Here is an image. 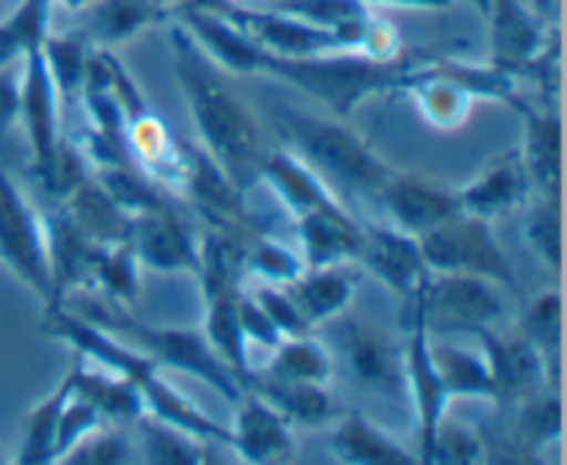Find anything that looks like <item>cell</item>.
Segmentation results:
<instances>
[{"label": "cell", "mask_w": 567, "mask_h": 465, "mask_svg": "<svg viewBox=\"0 0 567 465\" xmlns=\"http://www.w3.org/2000/svg\"><path fill=\"white\" fill-rule=\"evenodd\" d=\"M72 396V380L70 371L64 374V380L42 399V402L33 404L25 415V432H22L20 454H17V463H50L53 459V443H55V430H59V418L64 404Z\"/></svg>", "instance_id": "36"}, {"label": "cell", "mask_w": 567, "mask_h": 465, "mask_svg": "<svg viewBox=\"0 0 567 465\" xmlns=\"http://www.w3.org/2000/svg\"><path fill=\"white\" fill-rule=\"evenodd\" d=\"M103 424H105L103 415H100L97 410L86 402V399H81L72 393L70 402H66L64 410H61L59 430H55V443H53V459H50V463H55V459H64L66 454H70L72 448H75L78 443L89 435V432H94L97 426H103Z\"/></svg>", "instance_id": "44"}, {"label": "cell", "mask_w": 567, "mask_h": 465, "mask_svg": "<svg viewBox=\"0 0 567 465\" xmlns=\"http://www.w3.org/2000/svg\"><path fill=\"white\" fill-rule=\"evenodd\" d=\"M42 330L50 338H59L66 347H72V352L81 354L83 360H92V363L131 380L136 391L142 393L144 410L150 415L199 437V441L214 443V446H230V426L203 413L186 393H181L169 380H164L161 365L133 343L122 341L120 335L109 332L105 327L83 319L66 304L44 310Z\"/></svg>", "instance_id": "2"}, {"label": "cell", "mask_w": 567, "mask_h": 465, "mask_svg": "<svg viewBox=\"0 0 567 465\" xmlns=\"http://www.w3.org/2000/svg\"><path fill=\"white\" fill-rule=\"evenodd\" d=\"M297 238L305 269L354 264L360 249V221L349 214L347 205L316 210V214L299 216Z\"/></svg>", "instance_id": "22"}, {"label": "cell", "mask_w": 567, "mask_h": 465, "mask_svg": "<svg viewBox=\"0 0 567 465\" xmlns=\"http://www.w3.org/2000/svg\"><path fill=\"white\" fill-rule=\"evenodd\" d=\"M61 97L44 64L42 48L31 50L22 59V86H20V125L25 131L28 149H31V172L37 180L48 175L53 155L59 149L61 136Z\"/></svg>", "instance_id": "13"}, {"label": "cell", "mask_w": 567, "mask_h": 465, "mask_svg": "<svg viewBox=\"0 0 567 465\" xmlns=\"http://www.w3.org/2000/svg\"><path fill=\"white\" fill-rule=\"evenodd\" d=\"M380 3H396V6H415V9H443L452 0H380Z\"/></svg>", "instance_id": "48"}, {"label": "cell", "mask_w": 567, "mask_h": 465, "mask_svg": "<svg viewBox=\"0 0 567 465\" xmlns=\"http://www.w3.org/2000/svg\"><path fill=\"white\" fill-rule=\"evenodd\" d=\"M61 210L97 247H109V244H120L127 238L131 214H125L94 177L83 180L70 197L61 199Z\"/></svg>", "instance_id": "28"}, {"label": "cell", "mask_w": 567, "mask_h": 465, "mask_svg": "<svg viewBox=\"0 0 567 465\" xmlns=\"http://www.w3.org/2000/svg\"><path fill=\"white\" fill-rule=\"evenodd\" d=\"M432 358H435L449 402L452 399H487V402H493L496 391H493L491 365H487L485 354L460 347L449 335H432Z\"/></svg>", "instance_id": "29"}, {"label": "cell", "mask_w": 567, "mask_h": 465, "mask_svg": "<svg viewBox=\"0 0 567 465\" xmlns=\"http://www.w3.org/2000/svg\"><path fill=\"white\" fill-rule=\"evenodd\" d=\"M203 266H199V286H203L205 324L203 332L219 358L238 374V380L252 388V365H249V343L244 338L241 319H238V255L233 241L221 230L208 232L203 238Z\"/></svg>", "instance_id": "6"}, {"label": "cell", "mask_w": 567, "mask_h": 465, "mask_svg": "<svg viewBox=\"0 0 567 465\" xmlns=\"http://www.w3.org/2000/svg\"><path fill=\"white\" fill-rule=\"evenodd\" d=\"M358 264L404 302L430 275L419 238L399 230L391 221H360Z\"/></svg>", "instance_id": "15"}, {"label": "cell", "mask_w": 567, "mask_h": 465, "mask_svg": "<svg viewBox=\"0 0 567 465\" xmlns=\"http://www.w3.org/2000/svg\"><path fill=\"white\" fill-rule=\"evenodd\" d=\"M20 86L22 70L14 72V66H0V142L11 133V127L20 122Z\"/></svg>", "instance_id": "47"}, {"label": "cell", "mask_w": 567, "mask_h": 465, "mask_svg": "<svg viewBox=\"0 0 567 465\" xmlns=\"http://www.w3.org/2000/svg\"><path fill=\"white\" fill-rule=\"evenodd\" d=\"M374 197L380 199L388 221L415 238L435 230L437 225L449 221L452 216L463 214L457 203V192L435 186L426 177L410 175V172H396Z\"/></svg>", "instance_id": "16"}, {"label": "cell", "mask_w": 567, "mask_h": 465, "mask_svg": "<svg viewBox=\"0 0 567 465\" xmlns=\"http://www.w3.org/2000/svg\"><path fill=\"white\" fill-rule=\"evenodd\" d=\"M260 183L271 188V194L291 210L293 219L343 205L341 197L288 147L266 153L260 164Z\"/></svg>", "instance_id": "20"}, {"label": "cell", "mask_w": 567, "mask_h": 465, "mask_svg": "<svg viewBox=\"0 0 567 465\" xmlns=\"http://www.w3.org/2000/svg\"><path fill=\"white\" fill-rule=\"evenodd\" d=\"M529 192V175H526L518 147H515L496 155L474 180L457 188V203L463 214L482 216V219L493 221L496 216H504L513 208H518V205H524Z\"/></svg>", "instance_id": "19"}, {"label": "cell", "mask_w": 567, "mask_h": 465, "mask_svg": "<svg viewBox=\"0 0 567 465\" xmlns=\"http://www.w3.org/2000/svg\"><path fill=\"white\" fill-rule=\"evenodd\" d=\"M286 291L291 293L310 330H316L319 324L343 316V310L352 304L358 275L352 264L319 266V269H305L297 280L286 282Z\"/></svg>", "instance_id": "23"}, {"label": "cell", "mask_w": 567, "mask_h": 465, "mask_svg": "<svg viewBox=\"0 0 567 465\" xmlns=\"http://www.w3.org/2000/svg\"><path fill=\"white\" fill-rule=\"evenodd\" d=\"M410 61L374 59L360 50H336V53L302 55H264L260 72L282 83L302 89L308 97L332 111L338 120H349L365 100L388 92H402Z\"/></svg>", "instance_id": "4"}, {"label": "cell", "mask_w": 567, "mask_h": 465, "mask_svg": "<svg viewBox=\"0 0 567 465\" xmlns=\"http://www.w3.org/2000/svg\"><path fill=\"white\" fill-rule=\"evenodd\" d=\"M70 308V304H66ZM72 310V308H70ZM83 319L94 321V324L105 327L109 332L120 335L122 341L133 343L142 349L147 358H153L161 369H175L183 374H192L203 380L205 385L214 388L216 393L236 404L244 391H249L236 371L219 358L214 347L208 343L203 330H192V327H161L147 324V321L133 319L131 313L120 308L116 302H109L103 297H92L75 310Z\"/></svg>", "instance_id": "5"}, {"label": "cell", "mask_w": 567, "mask_h": 465, "mask_svg": "<svg viewBox=\"0 0 567 465\" xmlns=\"http://www.w3.org/2000/svg\"><path fill=\"white\" fill-rule=\"evenodd\" d=\"M402 92L410 94L426 125L443 133L463 127L471 116V105L476 103L463 89L454 86L449 78L437 75L430 64L410 66L408 75H404Z\"/></svg>", "instance_id": "26"}, {"label": "cell", "mask_w": 567, "mask_h": 465, "mask_svg": "<svg viewBox=\"0 0 567 465\" xmlns=\"http://www.w3.org/2000/svg\"><path fill=\"white\" fill-rule=\"evenodd\" d=\"M487 459V443L480 435V430L465 421H454L443 415V421L437 424L435 441H432V454L430 463H443V465H463V463H482Z\"/></svg>", "instance_id": "42"}, {"label": "cell", "mask_w": 567, "mask_h": 465, "mask_svg": "<svg viewBox=\"0 0 567 465\" xmlns=\"http://www.w3.org/2000/svg\"><path fill=\"white\" fill-rule=\"evenodd\" d=\"M155 3H158V6H164V3H183V0H155Z\"/></svg>", "instance_id": "50"}, {"label": "cell", "mask_w": 567, "mask_h": 465, "mask_svg": "<svg viewBox=\"0 0 567 465\" xmlns=\"http://www.w3.org/2000/svg\"><path fill=\"white\" fill-rule=\"evenodd\" d=\"M480 338L482 354L491 365L493 402L504 407H515L524 399L537 396L543 391H559V369H554L546 354L532 347L524 335H498L493 327H482L474 332Z\"/></svg>", "instance_id": "11"}, {"label": "cell", "mask_w": 567, "mask_h": 465, "mask_svg": "<svg viewBox=\"0 0 567 465\" xmlns=\"http://www.w3.org/2000/svg\"><path fill=\"white\" fill-rule=\"evenodd\" d=\"M158 17L161 6L155 0H97L86 11L81 37L86 42L116 44L122 39H131Z\"/></svg>", "instance_id": "32"}, {"label": "cell", "mask_w": 567, "mask_h": 465, "mask_svg": "<svg viewBox=\"0 0 567 465\" xmlns=\"http://www.w3.org/2000/svg\"><path fill=\"white\" fill-rule=\"evenodd\" d=\"M238 264L247 271H252L255 277H264L266 282H275V286H286V282L297 280L305 271V260L297 249L264 236L252 238V244L238 255Z\"/></svg>", "instance_id": "41"}, {"label": "cell", "mask_w": 567, "mask_h": 465, "mask_svg": "<svg viewBox=\"0 0 567 465\" xmlns=\"http://www.w3.org/2000/svg\"><path fill=\"white\" fill-rule=\"evenodd\" d=\"M513 443L524 457H535L540 448L551 446L563 437V399L559 391H543L537 396L515 404Z\"/></svg>", "instance_id": "35"}, {"label": "cell", "mask_w": 567, "mask_h": 465, "mask_svg": "<svg viewBox=\"0 0 567 465\" xmlns=\"http://www.w3.org/2000/svg\"><path fill=\"white\" fill-rule=\"evenodd\" d=\"M419 241L430 271L482 277L498 288H515L513 264L498 244L493 225L482 216H452L435 230L424 232Z\"/></svg>", "instance_id": "7"}, {"label": "cell", "mask_w": 567, "mask_h": 465, "mask_svg": "<svg viewBox=\"0 0 567 465\" xmlns=\"http://www.w3.org/2000/svg\"><path fill=\"white\" fill-rule=\"evenodd\" d=\"M518 335L546 354L548 363L559 369V347H563V291L559 286L537 293L520 316Z\"/></svg>", "instance_id": "37"}, {"label": "cell", "mask_w": 567, "mask_h": 465, "mask_svg": "<svg viewBox=\"0 0 567 465\" xmlns=\"http://www.w3.org/2000/svg\"><path fill=\"white\" fill-rule=\"evenodd\" d=\"M264 376L280 382H324L327 385L332 376V354L313 332L282 338L271 349Z\"/></svg>", "instance_id": "31"}, {"label": "cell", "mask_w": 567, "mask_h": 465, "mask_svg": "<svg viewBox=\"0 0 567 465\" xmlns=\"http://www.w3.org/2000/svg\"><path fill=\"white\" fill-rule=\"evenodd\" d=\"M252 391L275 404L291 426H319L336 415V399L324 382H280L252 371Z\"/></svg>", "instance_id": "30"}, {"label": "cell", "mask_w": 567, "mask_h": 465, "mask_svg": "<svg viewBox=\"0 0 567 465\" xmlns=\"http://www.w3.org/2000/svg\"><path fill=\"white\" fill-rule=\"evenodd\" d=\"M181 194L188 203L197 205L199 214L216 219L221 227L247 225L244 192L199 144H188V166Z\"/></svg>", "instance_id": "21"}, {"label": "cell", "mask_w": 567, "mask_h": 465, "mask_svg": "<svg viewBox=\"0 0 567 465\" xmlns=\"http://www.w3.org/2000/svg\"><path fill=\"white\" fill-rule=\"evenodd\" d=\"M271 122L282 133L288 149L299 155L336 194L374 197L396 175V169L385 164L374 147L347 125V120L302 114L293 105L275 103Z\"/></svg>", "instance_id": "3"}, {"label": "cell", "mask_w": 567, "mask_h": 465, "mask_svg": "<svg viewBox=\"0 0 567 465\" xmlns=\"http://www.w3.org/2000/svg\"><path fill=\"white\" fill-rule=\"evenodd\" d=\"M133 430H136L133 441H136L138 459H150V463H203L208 459V441H199L150 413L133 421Z\"/></svg>", "instance_id": "33"}, {"label": "cell", "mask_w": 567, "mask_h": 465, "mask_svg": "<svg viewBox=\"0 0 567 465\" xmlns=\"http://www.w3.org/2000/svg\"><path fill=\"white\" fill-rule=\"evenodd\" d=\"M125 241L136 255L138 266L161 275H199L203 244L194 238L192 227L175 214L172 205L131 216Z\"/></svg>", "instance_id": "12"}, {"label": "cell", "mask_w": 567, "mask_h": 465, "mask_svg": "<svg viewBox=\"0 0 567 465\" xmlns=\"http://www.w3.org/2000/svg\"><path fill=\"white\" fill-rule=\"evenodd\" d=\"M535 3L540 11H548V3H551V0H535Z\"/></svg>", "instance_id": "49"}, {"label": "cell", "mask_w": 567, "mask_h": 465, "mask_svg": "<svg viewBox=\"0 0 567 465\" xmlns=\"http://www.w3.org/2000/svg\"><path fill=\"white\" fill-rule=\"evenodd\" d=\"M509 108L524 120V142L518 153L529 175L532 192L559 194L563 186V116L557 108L535 105L526 94H518Z\"/></svg>", "instance_id": "17"}, {"label": "cell", "mask_w": 567, "mask_h": 465, "mask_svg": "<svg viewBox=\"0 0 567 465\" xmlns=\"http://www.w3.org/2000/svg\"><path fill=\"white\" fill-rule=\"evenodd\" d=\"M48 9L50 0H25L20 11L0 25V66L42 48L48 39Z\"/></svg>", "instance_id": "40"}, {"label": "cell", "mask_w": 567, "mask_h": 465, "mask_svg": "<svg viewBox=\"0 0 567 465\" xmlns=\"http://www.w3.org/2000/svg\"><path fill=\"white\" fill-rule=\"evenodd\" d=\"M238 319H241V330H244V338H247V343H258V347L275 349L277 343L282 341L280 330L271 324V319L264 313V308H260V304L255 302L252 293L244 291V288H241V299H238Z\"/></svg>", "instance_id": "46"}, {"label": "cell", "mask_w": 567, "mask_h": 465, "mask_svg": "<svg viewBox=\"0 0 567 465\" xmlns=\"http://www.w3.org/2000/svg\"><path fill=\"white\" fill-rule=\"evenodd\" d=\"M70 380L72 393L86 399V402L103 415L105 424L133 426V421L142 418V415L147 413L142 402V393L136 391V385H133L131 380H125V376L109 369H86V360H83L81 354L72 358Z\"/></svg>", "instance_id": "25"}, {"label": "cell", "mask_w": 567, "mask_h": 465, "mask_svg": "<svg viewBox=\"0 0 567 465\" xmlns=\"http://www.w3.org/2000/svg\"><path fill=\"white\" fill-rule=\"evenodd\" d=\"M255 297V302L264 308V313L269 316L271 324L280 330L282 338L291 335H305V332H313L305 321V316L299 313L297 302L291 299V293L286 291V286H275V282H266V286L249 291Z\"/></svg>", "instance_id": "45"}, {"label": "cell", "mask_w": 567, "mask_h": 465, "mask_svg": "<svg viewBox=\"0 0 567 465\" xmlns=\"http://www.w3.org/2000/svg\"><path fill=\"white\" fill-rule=\"evenodd\" d=\"M89 291H97V297L109 302L127 304L138 293V260L127 241L109 244V247H94L92 264L86 277Z\"/></svg>", "instance_id": "34"}, {"label": "cell", "mask_w": 567, "mask_h": 465, "mask_svg": "<svg viewBox=\"0 0 567 465\" xmlns=\"http://www.w3.org/2000/svg\"><path fill=\"white\" fill-rule=\"evenodd\" d=\"M44 64H48L50 78L55 83L61 105L70 108L81 97L83 81H86V39L78 37H61V39H44L42 44Z\"/></svg>", "instance_id": "38"}, {"label": "cell", "mask_w": 567, "mask_h": 465, "mask_svg": "<svg viewBox=\"0 0 567 465\" xmlns=\"http://www.w3.org/2000/svg\"><path fill=\"white\" fill-rule=\"evenodd\" d=\"M330 448L341 463L371 465V463H410L415 457L410 448H404L391 432L382 430L369 415L352 410L338 421L332 430Z\"/></svg>", "instance_id": "27"}, {"label": "cell", "mask_w": 567, "mask_h": 465, "mask_svg": "<svg viewBox=\"0 0 567 465\" xmlns=\"http://www.w3.org/2000/svg\"><path fill=\"white\" fill-rule=\"evenodd\" d=\"M421 299L432 335H452V332L474 335L482 327L496 324L504 313L498 286L482 277L430 271L421 286Z\"/></svg>", "instance_id": "10"}, {"label": "cell", "mask_w": 567, "mask_h": 465, "mask_svg": "<svg viewBox=\"0 0 567 465\" xmlns=\"http://www.w3.org/2000/svg\"><path fill=\"white\" fill-rule=\"evenodd\" d=\"M175 75L199 133V147L227 172L244 194L260 183L269 144L252 111L221 83L208 55L186 31L175 28L169 37Z\"/></svg>", "instance_id": "1"}, {"label": "cell", "mask_w": 567, "mask_h": 465, "mask_svg": "<svg viewBox=\"0 0 567 465\" xmlns=\"http://www.w3.org/2000/svg\"><path fill=\"white\" fill-rule=\"evenodd\" d=\"M186 22L192 28L199 50L208 53L219 66H225L233 75H252L260 72L266 50L255 39H249L230 17L214 14L205 9H188Z\"/></svg>", "instance_id": "24"}, {"label": "cell", "mask_w": 567, "mask_h": 465, "mask_svg": "<svg viewBox=\"0 0 567 465\" xmlns=\"http://www.w3.org/2000/svg\"><path fill=\"white\" fill-rule=\"evenodd\" d=\"M430 277V275H426ZM424 286V282H421ZM421 286L415 288L413 297L408 299V341H404V388H408V402L413 404L415 421H419V454L421 463H430L432 441H435L437 424L449 410L446 388H443L441 374H437L435 358H432V332L426 324L424 299H421Z\"/></svg>", "instance_id": "9"}, {"label": "cell", "mask_w": 567, "mask_h": 465, "mask_svg": "<svg viewBox=\"0 0 567 465\" xmlns=\"http://www.w3.org/2000/svg\"><path fill=\"white\" fill-rule=\"evenodd\" d=\"M524 236L532 252L559 277L563 271V203L559 194H540L529 210Z\"/></svg>", "instance_id": "39"}, {"label": "cell", "mask_w": 567, "mask_h": 465, "mask_svg": "<svg viewBox=\"0 0 567 465\" xmlns=\"http://www.w3.org/2000/svg\"><path fill=\"white\" fill-rule=\"evenodd\" d=\"M64 459L72 463H94V465H109V463H131L138 459L136 454V441L131 435H125L116 426H97L94 432H89Z\"/></svg>", "instance_id": "43"}, {"label": "cell", "mask_w": 567, "mask_h": 465, "mask_svg": "<svg viewBox=\"0 0 567 465\" xmlns=\"http://www.w3.org/2000/svg\"><path fill=\"white\" fill-rule=\"evenodd\" d=\"M230 446L247 463H275L293 454V430L286 415L266 402L258 391H244L236 402V424L230 426Z\"/></svg>", "instance_id": "18"}, {"label": "cell", "mask_w": 567, "mask_h": 465, "mask_svg": "<svg viewBox=\"0 0 567 465\" xmlns=\"http://www.w3.org/2000/svg\"><path fill=\"white\" fill-rule=\"evenodd\" d=\"M338 349L347 358L349 374L360 388L396 402H408L402 347L391 341L385 330L352 319L338 332Z\"/></svg>", "instance_id": "14"}, {"label": "cell", "mask_w": 567, "mask_h": 465, "mask_svg": "<svg viewBox=\"0 0 567 465\" xmlns=\"http://www.w3.org/2000/svg\"><path fill=\"white\" fill-rule=\"evenodd\" d=\"M0 260L48 308L53 299V275H50L44 216L33 208L31 199L22 194L3 166H0Z\"/></svg>", "instance_id": "8"}]
</instances>
